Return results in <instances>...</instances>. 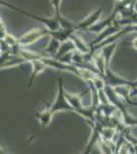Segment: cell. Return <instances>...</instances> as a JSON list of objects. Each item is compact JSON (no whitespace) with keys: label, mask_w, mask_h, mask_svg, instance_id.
Returning <instances> with one entry per match:
<instances>
[{"label":"cell","mask_w":137,"mask_h":154,"mask_svg":"<svg viewBox=\"0 0 137 154\" xmlns=\"http://www.w3.org/2000/svg\"><path fill=\"white\" fill-rule=\"evenodd\" d=\"M0 5L5 6L7 8L11 9V11H14L19 12V14H24V16L28 17L30 19L39 22V23L43 25L46 29H48L49 32H53V31H56V30L61 29V25H59V23L53 18V17H52V18H44V17H40V16H38V14H32V12H29V11H25V9L19 8V7L16 6L14 4L10 3V2L5 1V0H0Z\"/></svg>","instance_id":"6da1fadb"},{"label":"cell","mask_w":137,"mask_h":154,"mask_svg":"<svg viewBox=\"0 0 137 154\" xmlns=\"http://www.w3.org/2000/svg\"><path fill=\"white\" fill-rule=\"evenodd\" d=\"M50 110L53 114L61 111H69V112H74V108L71 106L68 100L66 98V91H64V81L61 77H58L57 79V91L56 96L53 101V104L50 106Z\"/></svg>","instance_id":"7a4b0ae2"},{"label":"cell","mask_w":137,"mask_h":154,"mask_svg":"<svg viewBox=\"0 0 137 154\" xmlns=\"http://www.w3.org/2000/svg\"><path fill=\"white\" fill-rule=\"evenodd\" d=\"M44 36H49V30L46 29L45 27L29 30L28 32L24 33L19 38H17L19 45L23 46V48H29L30 45L36 43L41 38H43Z\"/></svg>","instance_id":"3957f363"},{"label":"cell","mask_w":137,"mask_h":154,"mask_svg":"<svg viewBox=\"0 0 137 154\" xmlns=\"http://www.w3.org/2000/svg\"><path fill=\"white\" fill-rule=\"evenodd\" d=\"M101 14H103V7H97L96 11L90 12L86 18H84L81 22L75 24L76 31H87L90 27L95 25L97 22L100 21Z\"/></svg>","instance_id":"277c9868"},{"label":"cell","mask_w":137,"mask_h":154,"mask_svg":"<svg viewBox=\"0 0 137 154\" xmlns=\"http://www.w3.org/2000/svg\"><path fill=\"white\" fill-rule=\"evenodd\" d=\"M30 63H31V66H32V70H31V75H30V78L28 81V88H31L32 86H33L35 79L37 78V76L48 68V67L46 66V64L44 63L41 59L34 60V61L30 62Z\"/></svg>","instance_id":"5b68a950"},{"label":"cell","mask_w":137,"mask_h":154,"mask_svg":"<svg viewBox=\"0 0 137 154\" xmlns=\"http://www.w3.org/2000/svg\"><path fill=\"white\" fill-rule=\"evenodd\" d=\"M69 38L73 41L76 51H80L82 54H88L90 51V45L87 44L80 35H78V31H74L73 33H71Z\"/></svg>","instance_id":"8992f818"},{"label":"cell","mask_w":137,"mask_h":154,"mask_svg":"<svg viewBox=\"0 0 137 154\" xmlns=\"http://www.w3.org/2000/svg\"><path fill=\"white\" fill-rule=\"evenodd\" d=\"M53 115L54 114L51 112L50 107H45L43 110L39 111V112L37 113L36 118L43 128H48L52 121Z\"/></svg>","instance_id":"52a82bcc"},{"label":"cell","mask_w":137,"mask_h":154,"mask_svg":"<svg viewBox=\"0 0 137 154\" xmlns=\"http://www.w3.org/2000/svg\"><path fill=\"white\" fill-rule=\"evenodd\" d=\"M76 51V48H75L73 41L71 39H67L63 42H61V45H59V48L57 51V53L54 57V59H61L63 57L67 56V54L73 53V51Z\"/></svg>","instance_id":"ba28073f"},{"label":"cell","mask_w":137,"mask_h":154,"mask_svg":"<svg viewBox=\"0 0 137 154\" xmlns=\"http://www.w3.org/2000/svg\"><path fill=\"white\" fill-rule=\"evenodd\" d=\"M59 45H61V41L55 39L54 37L50 36V39H49L48 43H47L45 49H44V57H51V58H54L55 54L57 53L59 48Z\"/></svg>","instance_id":"9c48e42d"},{"label":"cell","mask_w":137,"mask_h":154,"mask_svg":"<svg viewBox=\"0 0 137 154\" xmlns=\"http://www.w3.org/2000/svg\"><path fill=\"white\" fill-rule=\"evenodd\" d=\"M131 8H132V11H133L134 14H137V0H133V1H132Z\"/></svg>","instance_id":"30bf717a"},{"label":"cell","mask_w":137,"mask_h":154,"mask_svg":"<svg viewBox=\"0 0 137 154\" xmlns=\"http://www.w3.org/2000/svg\"><path fill=\"white\" fill-rule=\"evenodd\" d=\"M132 48H133V49L137 51V36L134 37L133 40H132Z\"/></svg>","instance_id":"8fae6325"},{"label":"cell","mask_w":137,"mask_h":154,"mask_svg":"<svg viewBox=\"0 0 137 154\" xmlns=\"http://www.w3.org/2000/svg\"><path fill=\"white\" fill-rule=\"evenodd\" d=\"M119 1H121V0H115V2H119Z\"/></svg>","instance_id":"7c38bea8"}]
</instances>
